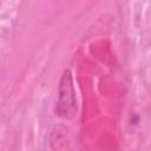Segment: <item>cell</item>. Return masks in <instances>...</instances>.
<instances>
[{"label": "cell", "instance_id": "1", "mask_svg": "<svg viewBox=\"0 0 151 151\" xmlns=\"http://www.w3.org/2000/svg\"><path fill=\"white\" fill-rule=\"evenodd\" d=\"M55 113L64 119H72L77 114V98L73 78L70 70H65L58 86V100Z\"/></svg>", "mask_w": 151, "mask_h": 151}]
</instances>
